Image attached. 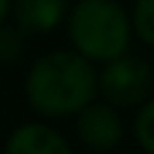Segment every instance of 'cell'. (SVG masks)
<instances>
[{"mask_svg": "<svg viewBox=\"0 0 154 154\" xmlns=\"http://www.w3.org/2000/svg\"><path fill=\"white\" fill-rule=\"evenodd\" d=\"M97 89L95 70L87 57L54 51L41 57L27 76V97L46 116H65L92 103Z\"/></svg>", "mask_w": 154, "mask_h": 154, "instance_id": "cell-1", "label": "cell"}, {"mask_svg": "<svg viewBox=\"0 0 154 154\" xmlns=\"http://www.w3.org/2000/svg\"><path fill=\"white\" fill-rule=\"evenodd\" d=\"M70 38L87 60H116L127 51L130 22L114 0H79L70 14Z\"/></svg>", "mask_w": 154, "mask_h": 154, "instance_id": "cell-2", "label": "cell"}, {"mask_svg": "<svg viewBox=\"0 0 154 154\" xmlns=\"http://www.w3.org/2000/svg\"><path fill=\"white\" fill-rule=\"evenodd\" d=\"M152 89V68L143 57H116L106 65L100 79V92L108 103L127 108L138 106Z\"/></svg>", "mask_w": 154, "mask_h": 154, "instance_id": "cell-3", "label": "cell"}, {"mask_svg": "<svg viewBox=\"0 0 154 154\" xmlns=\"http://www.w3.org/2000/svg\"><path fill=\"white\" fill-rule=\"evenodd\" d=\"M79 135L87 146L108 152L122 141V119L106 103H89L79 116Z\"/></svg>", "mask_w": 154, "mask_h": 154, "instance_id": "cell-4", "label": "cell"}, {"mask_svg": "<svg viewBox=\"0 0 154 154\" xmlns=\"http://www.w3.org/2000/svg\"><path fill=\"white\" fill-rule=\"evenodd\" d=\"M5 154H70V149L60 133L43 125H24L11 135Z\"/></svg>", "mask_w": 154, "mask_h": 154, "instance_id": "cell-5", "label": "cell"}, {"mask_svg": "<svg viewBox=\"0 0 154 154\" xmlns=\"http://www.w3.org/2000/svg\"><path fill=\"white\" fill-rule=\"evenodd\" d=\"M68 14V0H16V22L27 32H49Z\"/></svg>", "mask_w": 154, "mask_h": 154, "instance_id": "cell-6", "label": "cell"}, {"mask_svg": "<svg viewBox=\"0 0 154 154\" xmlns=\"http://www.w3.org/2000/svg\"><path fill=\"white\" fill-rule=\"evenodd\" d=\"M135 135H138V143L149 154H154V100H149L141 108V114L135 119Z\"/></svg>", "mask_w": 154, "mask_h": 154, "instance_id": "cell-7", "label": "cell"}, {"mask_svg": "<svg viewBox=\"0 0 154 154\" xmlns=\"http://www.w3.org/2000/svg\"><path fill=\"white\" fill-rule=\"evenodd\" d=\"M135 32L154 43V0H135Z\"/></svg>", "mask_w": 154, "mask_h": 154, "instance_id": "cell-8", "label": "cell"}, {"mask_svg": "<svg viewBox=\"0 0 154 154\" xmlns=\"http://www.w3.org/2000/svg\"><path fill=\"white\" fill-rule=\"evenodd\" d=\"M19 35L11 30V27H0V62H11L19 57Z\"/></svg>", "mask_w": 154, "mask_h": 154, "instance_id": "cell-9", "label": "cell"}, {"mask_svg": "<svg viewBox=\"0 0 154 154\" xmlns=\"http://www.w3.org/2000/svg\"><path fill=\"white\" fill-rule=\"evenodd\" d=\"M8 3H11V0H0V22L5 19V11H8Z\"/></svg>", "mask_w": 154, "mask_h": 154, "instance_id": "cell-10", "label": "cell"}]
</instances>
